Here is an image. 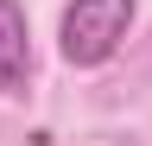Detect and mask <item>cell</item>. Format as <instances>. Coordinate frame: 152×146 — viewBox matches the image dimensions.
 <instances>
[{
  "label": "cell",
  "instance_id": "obj_1",
  "mask_svg": "<svg viewBox=\"0 0 152 146\" xmlns=\"http://www.w3.org/2000/svg\"><path fill=\"white\" fill-rule=\"evenodd\" d=\"M133 7H140V0H70V7H64V26H57L64 64H76V70L108 64L114 51H121L127 26H133Z\"/></svg>",
  "mask_w": 152,
  "mask_h": 146
},
{
  "label": "cell",
  "instance_id": "obj_2",
  "mask_svg": "<svg viewBox=\"0 0 152 146\" xmlns=\"http://www.w3.org/2000/svg\"><path fill=\"white\" fill-rule=\"evenodd\" d=\"M32 83V32L19 0H0V95H26Z\"/></svg>",
  "mask_w": 152,
  "mask_h": 146
}]
</instances>
